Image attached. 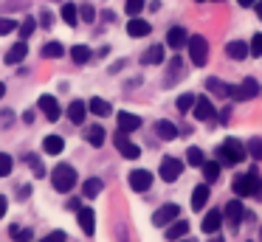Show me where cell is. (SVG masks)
I'll return each instance as SVG.
<instances>
[{"label": "cell", "mask_w": 262, "mask_h": 242, "mask_svg": "<svg viewBox=\"0 0 262 242\" xmlns=\"http://www.w3.org/2000/svg\"><path fill=\"white\" fill-rule=\"evenodd\" d=\"M183 73V62H181V56H175V59L169 62V71H166V87H172V84H175V79L181 76Z\"/></svg>", "instance_id": "23"}, {"label": "cell", "mask_w": 262, "mask_h": 242, "mask_svg": "<svg viewBox=\"0 0 262 242\" xmlns=\"http://www.w3.org/2000/svg\"><path fill=\"white\" fill-rule=\"evenodd\" d=\"M186 234H189V223L178 217V219H172V223H169V228H166L164 236H166L169 242H178V239H183Z\"/></svg>", "instance_id": "11"}, {"label": "cell", "mask_w": 262, "mask_h": 242, "mask_svg": "<svg viewBox=\"0 0 262 242\" xmlns=\"http://www.w3.org/2000/svg\"><path fill=\"white\" fill-rule=\"evenodd\" d=\"M226 54L231 56V59H245V56H248V42H243V39H231V42L226 45Z\"/></svg>", "instance_id": "20"}, {"label": "cell", "mask_w": 262, "mask_h": 242, "mask_svg": "<svg viewBox=\"0 0 262 242\" xmlns=\"http://www.w3.org/2000/svg\"><path fill=\"white\" fill-rule=\"evenodd\" d=\"M42 149H46L48 155H59V152L65 149V144H62V138H59V135H48V138L42 141Z\"/></svg>", "instance_id": "26"}, {"label": "cell", "mask_w": 262, "mask_h": 242, "mask_svg": "<svg viewBox=\"0 0 262 242\" xmlns=\"http://www.w3.org/2000/svg\"><path fill=\"white\" fill-rule=\"evenodd\" d=\"M102 186H104V183H102L99 178H88L85 183H82V194H85L88 200H93V197H96L99 191H102Z\"/></svg>", "instance_id": "25"}, {"label": "cell", "mask_w": 262, "mask_h": 242, "mask_svg": "<svg viewBox=\"0 0 262 242\" xmlns=\"http://www.w3.org/2000/svg\"><path fill=\"white\" fill-rule=\"evenodd\" d=\"M12 169H14L12 155H6V152H0V178H9V174H12Z\"/></svg>", "instance_id": "37"}, {"label": "cell", "mask_w": 262, "mask_h": 242, "mask_svg": "<svg viewBox=\"0 0 262 242\" xmlns=\"http://www.w3.org/2000/svg\"><path fill=\"white\" fill-rule=\"evenodd\" d=\"M203 178H206V183H214L217 178H220V161H203Z\"/></svg>", "instance_id": "24"}, {"label": "cell", "mask_w": 262, "mask_h": 242, "mask_svg": "<svg viewBox=\"0 0 262 242\" xmlns=\"http://www.w3.org/2000/svg\"><path fill=\"white\" fill-rule=\"evenodd\" d=\"M209 194H211L209 183H200V186H194V194H192V208H194V211H203V206L209 203Z\"/></svg>", "instance_id": "17"}, {"label": "cell", "mask_w": 262, "mask_h": 242, "mask_svg": "<svg viewBox=\"0 0 262 242\" xmlns=\"http://www.w3.org/2000/svg\"><path fill=\"white\" fill-rule=\"evenodd\" d=\"M116 121H119V129H121V133H136V129L141 127V118L133 116V113H124V110L116 116Z\"/></svg>", "instance_id": "14"}, {"label": "cell", "mask_w": 262, "mask_h": 242, "mask_svg": "<svg viewBox=\"0 0 262 242\" xmlns=\"http://www.w3.org/2000/svg\"><path fill=\"white\" fill-rule=\"evenodd\" d=\"M79 20L93 23V20H96V9H93L91 3H82V6H79Z\"/></svg>", "instance_id": "40"}, {"label": "cell", "mask_w": 262, "mask_h": 242, "mask_svg": "<svg viewBox=\"0 0 262 242\" xmlns=\"http://www.w3.org/2000/svg\"><path fill=\"white\" fill-rule=\"evenodd\" d=\"M181 217V206H175V203H166V206H161L158 211L152 214V223L158 225V228H164V225H169L172 219Z\"/></svg>", "instance_id": "5"}, {"label": "cell", "mask_w": 262, "mask_h": 242, "mask_svg": "<svg viewBox=\"0 0 262 242\" xmlns=\"http://www.w3.org/2000/svg\"><path fill=\"white\" fill-rule=\"evenodd\" d=\"M113 144H116V149L121 152V158H127V161H136V158L141 155V149H138V146L127 138V133H121V129L113 135Z\"/></svg>", "instance_id": "4"}, {"label": "cell", "mask_w": 262, "mask_h": 242, "mask_svg": "<svg viewBox=\"0 0 262 242\" xmlns=\"http://www.w3.org/2000/svg\"><path fill=\"white\" fill-rule=\"evenodd\" d=\"M26 54H29V45H26V39H20V42H14L12 48L6 51V62L9 65H17V62L26 59Z\"/></svg>", "instance_id": "16"}, {"label": "cell", "mask_w": 262, "mask_h": 242, "mask_svg": "<svg viewBox=\"0 0 262 242\" xmlns=\"http://www.w3.org/2000/svg\"><path fill=\"white\" fill-rule=\"evenodd\" d=\"M198 3H203V0H198Z\"/></svg>", "instance_id": "60"}, {"label": "cell", "mask_w": 262, "mask_h": 242, "mask_svg": "<svg viewBox=\"0 0 262 242\" xmlns=\"http://www.w3.org/2000/svg\"><path fill=\"white\" fill-rule=\"evenodd\" d=\"M243 90H245V96H248V99H254V96L259 93V84H256L254 79L248 76V79H245V82H243Z\"/></svg>", "instance_id": "45"}, {"label": "cell", "mask_w": 262, "mask_h": 242, "mask_svg": "<svg viewBox=\"0 0 262 242\" xmlns=\"http://www.w3.org/2000/svg\"><path fill=\"white\" fill-rule=\"evenodd\" d=\"M214 116H217V110L209 99H194V118H198V121H209V118H214Z\"/></svg>", "instance_id": "12"}, {"label": "cell", "mask_w": 262, "mask_h": 242, "mask_svg": "<svg viewBox=\"0 0 262 242\" xmlns=\"http://www.w3.org/2000/svg\"><path fill=\"white\" fill-rule=\"evenodd\" d=\"M186 161L189 163H192V166H203V161H206V158H203V152H200L198 149V146H189V152H186Z\"/></svg>", "instance_id": "38"}, {"label": "cell", "mask_w": 262, "mask_h": 242, "mask_svg": "<svg viewBox=\"0 0 262 242\" xmlns=\"http://www.w3.org/2000/svg\"><path fill=\"white\" fill-rule=\"evenodd\" d=\"M181 161L178 158H164L161 161V169H158V174H161V180H166V183H175L178 178H181Z\"/></svg>", "instance_id": "6"}, {"label": "cell", "mask_w": 262, "mask_h": 242, "mask_svg": "<svg viewBox=\"0 0 262 242\" xmlns=\"http://www.w3.org/2000/svg\"><path fill=\"white\" fill-rule=\"evenodd\" d=\"M245 149L251 152V158H256V161H262V138H251Z\"/></svg>", "instance_id": "41"}, {"label": "cell", "mask_w": 262, "mask_h": 242, "mask_svg": "<svg viewBox=\"0 0 262 242\" xmlns=\"http://www.w3.org/2000/svg\"><path fill=\"white\" fill-rule=\"evenodd\" d=\"M85 113H88V104H85V101L76 99V101H71V104H68V118H71L74 124H82V121H85Z\"/></svg>", "instance_id": "21"}, {"label": "cell", "mask_w": 262, "mask_h": 242, "mask_svg": "<svg viewBox=\"0 0 262 242\" xmlns=\"http://www.w3.org/2000/svg\"><path fill=\"white\" fill-rule=\"evenodd\" d=\"M237 3H239V6H243V9H248V6H254V3H256V0H237Z\"/></svg>", "instance_id": "54"}, {"label": "cell", "mask_w": 262, "mask_h": 242, "mask_svg": "<svg viewBox=\"0 0 262 242\" xmlns=\"http://www.w3.org/2000/svg\"><path fill=\"white\" fill-rule=\"evenodd\" d=\"M124 9H127V14H130V17H138L144 11V0H127Z\"/></svg>", "instance_id": "43"}, {"label": "cell", "mask_w": 262, "mask_h": 242, "mask_svg": "<svg viewBox=\"0 0 262 242\" xmlns=\"http://www.w3.org/2000/svg\"><path fill=\"white\" fill-rule=\"evenodd\" d=\"M186 39H189V31L183 26H172L169 34H166V45H169L172 51H181L183 45H186Z\"/></svg>", "instance_id": "9"}, {"label": "cell", "mask_w": 262, "mask_h": 242, "mask_svg": "<svg viewBox=\"0 0 262 242\" xmlns=\"http://www.w3.org/2000/svg\"><path fill=\"white\" fill-rule=\"evenodd\" d=\"M51 183L57 191H62V194H68L71 189L76 186V169L68 166V163H57L51 172Z\"/></svg>", "instance_id": "2"}, {"label": "cell", "mask_w": 262, "mask_h": 242, "mask_svg": "<svg viewBox=\"0 0 262 242\" xmlns=\"http://www.w3.org/2000/svg\"><path fill=\"white\" fill-rule=\"evenodd\" d=\"M155 133H158L164 141H172V138H178V127H175L172 121H158V127H155Z\"/></svg>", "instance_id": "30"}, {"label": "cell", "mask_w": 262, "mask_h": 242, "mask_svg": "<svg viewBox=\"0 0 262 242\" xmlns=\"http://www.w3.org/2000/svg\"><path fill=\"white\" fill-rule=\"evenodd\" d=\"M248 189H251V197H256V200L262 197V180L256 169H248Z\"/></svg>", "instance_id": "28"}, {"label": "cell", "mask_w": 262, "mask_h": 242, "mask_svg": "<svg viewBox=\"0 0 262 242\" xmlns=\"http://www.w3.org/2000/svg\"><path fill=\"white\" fill-rule=\"evenodd\" d=\"M12 31H17V23L9 20V17H0V37L3 34H12Z\"/></svg>", "instance_id": "44"}, {"label": "cell", "mask_w": 262, "mask_h": 242, "mask_svg": "<svg viewBox=\"0 0 262 242\" xmlns=\"http://www.w3.org/2000/svg\"><path fill=\"white\" fill-rule=\"evenodd\" d=\"M178 242H198V239H178Z\"/></svg>", "instance_id": "58"}, {"label": "cell", "mask_w": 262, "mask_h": 242, "mask_svg": "<svg viewBox=\"0 0 262 242\" xmlns=\"http://www.w3.org/2000/svg\"><path fill=\"white\" fill-rule=\"evenodd\" d=\"M245 155H248V149H245L243 141L237 138H226L220 146H217V161H220V166L226 163V166H234V163H243Z\"/></svg>", "instance_id": "1"}, {"label": "cell", "mask_w": 262, "mask_h": 242, "mask_svg": "<svg viewBox=\"0 0 262 242\" xmlns=\"http://www.w3.org/2000/svg\"><path fill=\"white\" fill-rule=\"evenodd\" d=\"M194 99H198V96H192V93H183L181 99L175 101V107H178L181 113H186V110H192V107H194Z\"/></svg>", "instance_id": "39"}, {"label": "cell", "mask_w": 262, "mask_h": 242, "mask_svg": "<svg viewBox=\"0 0 262 242\" xmlns=\"http://www.w3.org/2000/svg\"><path fill=\"white\" fill-rule=\"evenodd\" d=\"M40 23H42V26H46V28H48V26H51V23H54V17H51V11H48V9H46V11H42V14H40Z\"/></svg>", "instance_id": "50"}, {"label": "cell", "mask_w": 262, "mask_h": 242, "mask_svg": "<svg viewBox=\"0 0 262 242\" xmlns=\"http://www.w3.org/2000/svg\"><path fill=\"white\" fill-rule=\"evenodd\" d=\"M62 54H65L62 42H46L42 45V56H46V59H59Z\"/></svg>", "instance_id": "32"}, {"label": "cell", "mask_w": 262, "mask_h": 242, "mask_svg": "<svg viewBox=\"0 0 262 242\" xmlns=\"http://www.w3.org/2000/svg\"><path fill=\"white\" fill-rule=\"evenodd\" d=\"M3 96H6V84L0 82V99H3Z\"/></svg>", "instance_id": "56"}, {"label": "cell", "mask_w": 262, "mask_h": 242, "mask_svg": "<svg viewBox=\"0 0 262 242\" xmlns=\"http://www.w3.org/2000/svg\"><path fill=\"white\" fill-rule=\"evenodd\" d=\"M152 172H147V169H133L130 172V189L133 191H147L149 186H152Z\"/></svg>", "instance_id": "7"}, {"label": "cell", "mask_w": 262, "mask_h": 242, "mask_svg": "<svg viewBox=\"0 0 262 242\" xmlns=\"http://www.w3.org/2000/svg\"><path fill=\"white\" fill-rule=\"evenodd\" d=\"M88 110L96 113V116H110L113 107H110V101H104V99H91L88 101Z\"/></svg>", "instance_id": "27"}, {"label": "cell", "mask_w": 262, "mask_h": 242, "mask_svg": "<svg viewBox=\"0 0 262 242\" xmlns=\"http://www.w3.org/2000/svg\"><path fill=\"white\" fill-rule=\"evenodd\" d=\"M85 141H88L91 146H102V144H104V129L99 127V124H93V127L85 133Z\"/></svg>", "instance_id": "29"}, {"label": "cell", "mask_w": 262, "mask_h": 242, "mask_svg": "<svg viewBox=\"0 0 262 242\" xmlns=\"http://www.w3.org/2000/svg\"><path fill=\"white\" fill-rule=\"evenodd\" d=\"M254 6H256V17H259V20H262V0H256Z\"/></svg>", "instance_id": "55"}, {"label": "cell", "mask_w": 262, "mask_h": 242, "mask_svg": "<svg viewBox=\"0 0 262 242\" xmlns=\"http://www.w3.org/2000/svg\"><path fill=\"white\" fill-rule=\"evenodd\" d=\"M211 242H223V236H211Z\"/></svg>", "instance_id": "57"}, {"label": "cell", "mask_w": 262, "mask_h": 242, "mask_svg": "<svg viewBox=\"0 0 262 242\" xmlns=\"http://www.w3.org/2000/svg\"><path fill=\"white\" fill-rule=\"evenodd\" d=\"M223 96H228V99H234V101H248V96H245L243 84H226Z\"/></svg>", "instance_id": "33"}, {"label": "cell", "mask_w": 262, "mask_h": 242, "mask_svg": "<svg viewBox=\"0 0 262 242\" xmlns=\"http://www.w3.org/2000/svg\"><path fill=\"white\" fill-rule=\"evenodd\" d=\"M14 194H17V200H26V197L31 194V186L29 183H23V186H17V191H14Z\"/></svg>", "instance_id": "49"}, {"label": "cell", "mask_w": 262, "mask_h": 242, "mask_svg": "<svg viewBox=\"0 0 262 242\" xmlns=\"http://www.w3.org/2000/svg\"><path fill=\"white\" fill-rule=\"evenodd\" d=\"M223 211H226V214H223V219H228V225H231V228H237L239 219H243V214H245V208H243V203H239V200H231L226 208H223Z\"/></svg>", "instance_id": "10"}, {"label": "cell", "mask_w": 262, "mask_h": 242, "mask_svg": "<svg viewBox=\"0 0 262 242\" xmlns=\"http://www.w3.org/2000/svg\"><path fill=\"white\" fill-rule=\"evenodd\" d=\"M217 3H223V0H217Z\"/></svg>", "instance_id": "59"}, {"label": "cell", "mask_w": 262, "mask_h": 242, "mask_svg": "<svg viewBox=\"0 0 262 242\" xmlns=\"http://www.w3.org/2000/svg\"><path fill=\"white\" fill-rule=\"evenodd\" d=\"M65 239H68V236H65V231H51V234H48L42 242H65Z\"/></svg>", "instance_id": "48"}, {"label": "cell", "mask_w": 262, "mask_h": 242, "mask_svg": "<svg viewBox=\"0 0 262 242\" xmlns=\"http://www.w3.org/2000/svg\"><path fill=\"white\" fill-rule=\"evenodd\" d=\"M223 225V211H206L203 217V234H217Z\"/></svg>", "instance_id": "19"}, {"label": "cell", "mask_w": 262, "mask_h": 242, "mask_svg": "<svg viewBox=\"0 0 262 242\" xmlns=\"http://www.w3.org/2000/svg\"><path fill=\"white\" fill-rule=\"evenodd\" d=\"M34 28H37V20H34V17H26V20L17 26V34H20V39H29L31 34H34Z\"/></svg>", "instance_id": "34"}, {"label": "cell", "mask_w": 262, "mask_h": 242, "mask_svg": "<svg viewBox=\"0 0 262 242\" xmlns=\"http://www.w3.org/2000/svg\"><path fill=\"white\" fill-rule=\"evenodd\" d=\"M186 45H189V54H192V62L198 68H203L206 62H209V42H206L200 34H192V37L186 39Z\"/></svg>", "instance_id": "3"}, {"label": "cell", "mask_w": 262, "mask_h": 242, "mask_svg": "<svg viewBox=\"0 0 262 242\" xmlns=\"http://www.w3.org/2000/svg\"><path fill=\"white\" fill-rule=\"evenodd\" d=\"M231 186H234V191H237L239 197H248V194H251V189H248V174H237Z\"/></svg>", "instance_id": "35"}, {"label": "cell", "mask_w": 262, "mask_h": 242, "mask_svg": "<svg viewBox=\"0 0 262 242\" xmlns=\"http://www.w3.org/2000/svg\"><path fill=\"white\" fill-rule=\"evenodd\" d=\"M26 161L31 163V169H34V174H37V178H42V174H46V169L40 166V158H37V155H26Z\"/></svg>", "instance_id": "46"}, {"label": "cell", "mask_w": 262, "mask_h": 242, "mask_svg": "<svg viewBox=\"0 0 262 242\" xmlns=\"http://www.w3.org/2000/svg\"><path fill=\"white\" fill-rule=\"evenodd\" d=\"M206 87H209V90H214V93H220V96H223V90H226V84H223L220 79H214V76H211L209 82H206ZM223 99H226V96H223Z\"/></svg>", "instance_id": "47"}, {"label": "cell", "mask_w": 262, "mask_h": 242, "mask_svg": "<svg viewBox=\"0 0 262 242\" xmlns=\"http://www.w3.org/2000/svg\"><path fill=\"white\" fill-rule=\"evenodd\" d=\"M76 217H79V228L85 231V234H93V231H96V217H93V211L88 206L76 208Z\"/></svg>", "instance_id": "13"}, {"label": "cell", "mask_w": 262, "mask_h": 242, "mask_svg": "<svg viewBox=\"0 0 262 242\" xmlns=\"http://www.w3.org/2000/svg\"><path fill=\"white\" fill-rule=\"evenodd\" d=\"M164 62V45H149L141 54V65H161Z\"/></svg>", "instance_id": "18"}, {"label": "cell", "mask_w": 262, "mask_h": 242, "mask_svg": "<svg viewBox=\"0 0 262 242\" xmlns=\"http://www.w3.org/2000/svg\"><path fill=\"white\" fill-rule=\"evenodd\" d=\"M149 31H152V26H149L147 20H141V17H133V20L127 23V34H130L133 39H136V37H147Z\"/></svg>", "instance_id": "15"}, {"label": "cell", "mask_w": 262, "mask_h": 242, "mask_svg": "<svg viewBox=\"0 0 262 242\" xmlns=\"http://www.w3.org/2000/svg\"><path fill=\"white\" fill-rule=\"evenodd\" d=\"M59 17H62L68 26H76L79 23V6L74 3H62V9H59Z\"/></svg>", "instance_id": "22"}, {"label": "cell", "mask_w": 262, "mask_h": 242, "mask_svg": "<svg viewBox=\"0 0 262 242\" xmlns=\"http://www.w3.org/2000/svg\"><path fill=\"white\" fill-rule=\"evenodd\" d=\"M9 124H12V110L3 113V127H9Z\"/></svg>", "instance_id": "52"}, {"label": "cell", "mask_w": 262, "mask_h": 242, "mask_svg": "<svg viewBox=\"0 0 262 242\" xmlns=\"http://www.w3.org/2000/svg\"><path fill=\"white\" fill-rule=\"evenodd\" d=\"M37 107H40V113L42 116L48 118V121H59V104H57V99H54V96H40V99H37Z\"/></svg>", "instance_id": "8"}, {"label": "cell", "mask_w": 262, "mask_h": 242, "mask_svg": "<svg viewBox=\"0 0 262 242\" xmlns=\"http://www.w3.org/2000/svg\"><path fill=\"white\" fill-rule=\"evenodd\" d=\"M23 121H26V124H31V121H34V113L26 110V113H23Z\"/></svg>", "instance_id": "53"}, {"label": "cell", "mask_w": 262, "mask_h": 242, "mask_svg": "<svg viewBox=\"0 0 262 242\" xmlns=\"http://www.w3.org/2000/svg\"><path fill=\"white\" fill-rule=\"evenodd\" d=\"M71 59H74L76 65H85V62L91 59V48H88V45H74V48H71Z\"/></svg>", "instance_id": "31"}, {"label": "cell", "mask_w": 262, "mask_h": 242, "mask_svg": "<svg viewBox=\"0 0 262 242\" xmlns=\"http://www.w3.org/2000/svg\"><path fill=\"white\" fill-rule=\"evenodd\" d=\"M6 211H9V197L0 194V217H6Z\"/></svg>", "instance_id": "51"}, {"label": "cell", "mask_w": 262, "mask_h": 242, "mask_svg": "<svg viewBox=\"0 0 262 242\" xmlns=\"http://www.w3.org/2000/svg\"><path fill=\"white\" fill-rule=\"evenodd\" d=\"M9 234H12V239H14V242H31V231H29V228L12 225V228H9Z\"/></svg>", "instance_id": "36"}, {"label": "cell", "mask_w": 262, "mask_h": 242, "mask_svg": "<svg viewBox=\"0 0 262 242\" xmlns=\"http://www.w3.org/2000/svg\"><path fill=\"white\" fill-rule=\"evenodd\" d=\"M248 54H251V56H262V34H254V37H251Z\"/></svg>", "instance_id": "42"}]
</instances>
